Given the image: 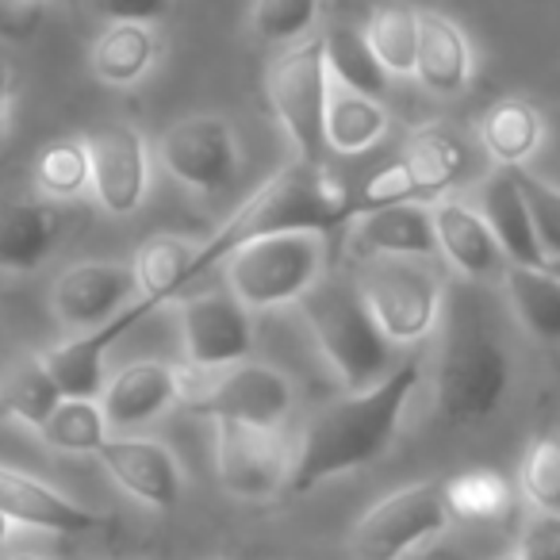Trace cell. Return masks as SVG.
Listing matches in <instances>:
<instances>
[{
  "instance_id": "obj_1",
  "label": "cell",
  "mask_w": 560,
  "mask_h": 560,
  "mask_svg": "<svg viewBox=\"0 0 560 560\" xmlns=\"http://www.w3.org/2000/svg\"><path fill=\"white\" fill-rule=\"evenodd\" d=\"M422 384V353L404 358L373 388L350 392L346 399L327 404L304 427L300 450L292 457L289 495H307L335 476L365 468L392 450L404 415Z\"/></svg>"
},
{
  "instance_id": "obj_2",
  "label": "cell",
  "mask_w": 560,
  "mask_h": 560,
  "mask_svg": "<svg viewBox=\"0 0 560 560\" xmlns=\"http://www.w3.org/2000/svg\"><path fill=\"white\" fill-rule=\"evenodd\" d=\"M438 327H442L434 369L438 415L450 427H483L503 407L514 376L503 327L488 296L476 289L445 292Z\"/></svg>"
},
{
  "instance_id": "obj_3",
  "label": "cell",
  "mask_w": 560,
  "mask_h": 560,
  "mask_svg": "<svg viewBox=\"0 0 560 560\" xmlns=\"http://www.w3.org/2000/svg\"><path fill=\"white\" fill-rule=\"evenodd\" d=\"M353 215V192L342 177L327 170V165H289V170L272 173L261 188L246 196L231 215L223 219L208 242L196 246V257L188 265V277H203L215 269L219 261L234 254L238 246L269 234H289V231H335V226L350 223Z\"/></svg>"
},
{
  "instance_id": "obj_4",
  "label": "cell",
  "mask_w": 560,
  "mask_h": 560,
  "mask_svg": "<svg viewBox=\"0 0 560 560\" xmlns=\"http://www.w3.org/2000/svg\"><path fill=\"white\" fill-rule=\"evenodd\" d=\"M300 312L312 327L315 346L350 392L373 388L399 365L396 342L381 330L353 277L323 272L315 289L300 296Z\"/></svg>"
},
{
  "instance_id": "obj_5",
  "label": "cell",
  "mask_w": 560,
  "mask_h": 560,
  "mask_svg": "<svg viewBox=\"0 0 560 560\" xmlns=\"http://www.w3.org/2000/svg\"><path fill=\"white\" fill-rule=\"evenodd\" d=\"M353 280L365 304L373 307L381 330L396 346H415L434 335L445 292H450L434 257H358Z\"/></svg>"
},
{
  "instance_id": "obj_6",
  "label": "cell",
  "mask_w": 560,
  "mask_h": 560,
  "mask_svg": "<svg viewBox=\"0 0 560 560\" xmlns=\"http://www.w3.org/2000/svg\"><path fill=\"white\" fill-rule=\"evenodd\" d=\"M327 265V242L319 231L269 234L238 246L226 257V284L249 312L300 304L315 289Z\"/></svg>"
},
{
  "instance_id": "obj_7",
  "label": "cell",
  "mask_w": 560,
  "mask_h": 560,
  "mask_svg": "<svg viewBox=\"0 0 560 560\" xmlns=\"http://www.w3.org/2000/svg\"><path fill=\"white\" fill-rule=\"evenodd\" d=\"M472 165L468 142L450 127H422L407 139L404 154L365 180L353 196V215L388 208V203H427L434 196H445L453 185H460ZM350 215V219H353Z\"/></svg>"
},
{
  "instance_id": "obj_8",
  "label": "cell",
  "mask_w": 560,
  "mask_h": 560,
  "mask_svg": "<svg viewBox=\"0 0 560 560\" xmlns=\"http://www.w3.org/2000/svg\"><path fill=\"white\" fill-rule=\"evenodd\" d=\"M269 104L277 112L280 127L296 147L300 162L323 165V150H327V101H330V73L327 55H323V39H304L296 47L280 50L272 58L269 78Z\"/></svg>"
},
{
  "instance_id": "obj_9",
  "label": "cell",
  "mask_w": 560,
  "mask_h": 560,
  "mask_svg": "<svg viewBox=\"0 0 560 560\" xmlns=\"http://www.w3.org/2000/svg\"><path fill=\"white\" fill-rule=\"evenodd\" d=\"M445 526V480H422L392 491L361 514L350 545L358 560H407L419 545L442 537Z\"/></svg>"
},
{
  "instance_id": "obj_10",
  "label": "cell",
  "mask_w": 560,
  "mask_h": 560,
  "mask_svg": "<svg viewBox=\"0 0 560 560\" xmlns=\"http://www.w3.org/2000/svg\"><path fill=\"white\" fill-rule=\"evenodd\" d=\"M158 158L173 180L203 196L226 192L242 173L234 127L219 116H188L173 124L158 142Z\"/></svg>"
},
{
  "instance_id": "obj_11",
  "label": "cell",
  "mask_w": 560,
  "mask_h": 560,
  "mask_svg": "<svg viewBox=\"0 0 560 560\" xmlns=\"http://www.w3.org/2000/svg\"><path fill=\"white\" fill-rule=\"evenodd\" d=\"M215 476L234 499H272L289 488L292 453L284 430L215 422Z\"/></svg>"
},
{
  "instance_id": "obj_12",
  "label": "cell",
  "mask_w": 560,
  "mask_h": 560,
  "mask_svg": "<svg viewBox=\"0 0 560 560\" xmlns=\"http://www.w3.org/2000/svg\"><path fill=\"white\" fill-rule=\"evenodd\" d=\"M296 407V388L280 369L261 361H238L231 369H211L203 399L196 404L200 415L215 422H249V427H284Z\"/></svg>"
},
{
  "instance_id": "obj_13",
  "label": "cell",
  "mask_w": 560,
  "mask_h": 560,
  "mask_svg": "<svg viewBox=\"0 0 560 560\" xmlns=\"http://www.w3.org/2000/svg\"><path fill=\"white\" fill-rule=\"evenodd\" d=\"M234 292H200L180 300V342L188 365L231 369L254 350V319Z\"/></svg>"
},
{
  "instance_id": "obj_14",
  "label": "cell",
  "mask_w": 560,
  "mask_h": 560,
  "mask_svg": "<svg viewBox=\"0 0 560 560\" xmlns=\"http://www.w3.org/2000/svg\"><path fill=\"white\" fill-rule=\"evenodd\" d=\"M135 292V261H81L50 284V312L73 330H96L131 307Z\"/></svg>"
},
{
  "instance_id": "obj_15",
  "label": "cell",
  "mask_w": 560,
  "mask_h": 560,
  "mask_svg": "<svg viewBox=\"0 0 560 560\" xmlns=\"http://www.w3.org/2000/svg\"><path fill=\"white\" fill-rule=\"evenodd\" d=\"M85 142L89 162H93V192L101 208L116 219L135 215L150 192L147 139L131 124H104Z\"/></svg>"
},
{
  "instance_id": "obj_16",
  "label": "cell",
  "mask_w": 560,
  "mask_h": 560,
  "mask_svg": "<svg viewBox=\"0 0 560 560\" xmlns=\"http://www.w3.org/2000/svg\"><path fill=\"white\" fill-rule=\"evenodd\" d=\"M0 511L9 514L16 526L43 529V534L81 537V534L112 529L108 514L89 511V506L73 503L70 495L55 491L50 483L35 480V476L20 472V468H9V465H0Z\"/></svg>"
},
{
  "instance_id": "obj_17",
  "label": "cell",
  "mask_w": 560,
  "mask_h": 560,
  "mask_svg": "<svg viewBox=\"0 0 560 560\" xmlns=\"http://www.w3.org/2000/svg\"><path fill=\"white\" fill-rule=\"evenodd\" d=\"M104 472L119 483L131 499H139L150 511H170L180 495V468L177 457L154 438L119 434L96 450Z\"/></svg>"
},
{
  "instance_id": "obj_18",
  "label": "cell",
  "mask_w": 560,
  "mask_h": 560,
  "mask_svg": "<svg viewBox=\"0 0 560 560\" xmlns=\"http://www.w3.org/2000/svg\"><path fill=\"white\" fill-rule=\"evenodd\" d=\"M177 404V365L165 361H135L124 365L101 392V411L108 430H139L162 419Z\"/></svg>"
},
{
  "instance_id": "obj_19",
  "label": "cell",
  "mask_w": 560,
  "mask_h": 560,
  "mask_svg": "<svg viewBox=\"0 0 560 560\" xmlns=\"http://www.w3.org/2000/svg\"><path fill=\"white\" fill-rule=\"evenodd\" d=\"M70 231L58 200H0V269L35 272Z\"/></svg>"
},
{
  "instance_id": "obj_20",
  "label": "cell",
  "mask_w": 560,
  "mask_h": 560,
  "mask_svg": "<svg viewBox=\"0 0 560 560\" xmlns=\"http://www.w3.org/2000/svg\"><path fill=\"white\" fill-rule=\"evenodd\" d=\"M434 219V238L438 254L453 265L465 280L480 284V280L503 277L506 257L499 249L495 234H491L488 219L480 215V208H468L465 200H438L430 208Z\"/></svg>"
},
{
  "instance_id": "obj_21",
  "label": "cell",
  "mask_w": 560,
  "mask_h": 560,
  "mask_svg": "<svg viewBox=\"0 0 560 560\" xmlns=\"http://www.w3.org/2000/svg\"><path fill=\"white\" fill-rule=\"evenodd\" d=\"M350 254L353 257H438L434 219L427 203H388L350 219Z\"/></svg>"
},
{
  "instance_id": "obj_22",
  "label": "cell",
  "mask_w": 560,
  "mask_h": 560,
  "mask_svg": "<svg viewBox=\"0 0 560 560\" xmlns=\"http://www.w3.org/2000/svg\"><path fill=\"white\" fill-rule=\"evenodd\" d=\"M131 327H135V319L124 307V312L104 323V327L81 330L78 338L50 346V350L43 353V365L50 369L62 399H101L104 384H108V376H104V353H108V346L116 342L119 335H127Z\"/></svg>"
},
{
  "instance_id": "obj_23",
  "label": "cell",
  "mask_w": 560,
  "mask_h": 560,
  "mask_svg": "<svg viewBox=\"0 0 560 560\" xmlns=\"http://www.w3.org/2000/svg\"><path fill=\"white\" fill-rule=\"evenodd\" d=\"M415 78L438 96H457L472 78V50H468L465 32L442 12H419Z\"/></svg>"
},
{
  "instance_id": "obj_24",
  "label": "cell",
  "mask_w": 560,
  "mask_h": 560,
  "mask_svg": "<svg viewBox=\"0 0 560 560\" xmlns=\"http://www.w3.org/2000/svg\"><path fill=\"white\" fill-rule=\"evenodd\" d=\"M480 215L488 219L491 234H495L506 261L541 269L545 265L541 242H537V234H534L529 208H526V200H522L518 185H514L511 170L491 173V177L480 185Z\"/></svg>"
},
{
  "instance_id": "obj_25",
  "label": "cell",
  "mask_w": 560,
  "mask_h": 560,
  "mask_svg": "<svg viewBox=\"0 0 560 560\" xmlns=\"http://www.w3.org/2000/svg\"><path fill=\"white\" fill-rule=\"evenodd\" d=\"M196 257V246L177 234H154L150 242H142V249L135 254V277H139V292L142 300L131 304L135 319H147L158 307L180 300V292L192 284L188 277V265Z\"/></svg>"
},
{
  "instance_id": "obj_26",
  "label": "cell",
  "mask_w": 560,
  "mask_h": 560,
  "mask_svg": "<svg viewBox=\"0 0 560 560\" xmlns=\"http://www.w3.org/2000/svg\"><path fill=\"white\" fill-rule=\"evenodd\" d=\"M503 289L511 312L537 342H560V277L534 265H511L503 269Z\"/></svg>"
},
{
  "instance_id": "obj_27",
  "label": "cell",
  "mask_w": 560,
  "mask_h": 560,
  "mask_svg": "<svg viewBox=\"0 0 560 560\" xmlns=\"http://www.w3.org/2000/svg\"><path fill=\"white\" fill-rule=\"evenodd\" d=\"M541 139H545V124L534 104H526V101H499L495 108H488L480 119L483 150H488L491 162H499L503 170L526 165L529 158L537 154Z\"/></svg>"
},
{
  "instance_id": "obj_28",
  "label": "cell",
  "mask_w": 560,
  "mask_h": 560,
  "mask_svg": "<svg viewBox=\"0 0 560 560\" xmlns=\"http://www.w3.org/2000/svg\"><path fill=\"white\" fill-rule=\"evenodd\" d=\"M158 58V39L147 24H108L93 43V73L104 85H135L150 73Z\"/></svg>"
},
{
  "instance_id": "obj_29",
  "label": "cell",
  "mask_w": 560,
  "mask_h": 560,
  "mask_svg": "<svg viewBox=\"0 0 560 560\" xmlns=\"http://www.w3.org/2000/svg\"><path fill=\"white\" fill-rule=\"evenodd\" d=\"M388 131V112L381 101L353 93L346 85H330L327 101V147L338 154H361Z\"/></svg>"
},
{
  "instance_id": "obj_30",
  "label": "cell",
  "mask_w": 560,
  "mask_h": 560,
  "mask_svg": "<svg viewBox=\"0 0 560 560\" xmlns=\"http://www.w3.org/2000/svg\"><path fill=\"white\" fill-rule=\"evenodd\" d=\"M323 55H327V73L338 85L353 89V93H365L373 101H381L388 93V78L384 62L376 58L369 35H361L358 27H330L323 35Z\"/></svg>"
},
{
  "instance_id": "obj_31",
  "label": "cell",
  "mask_w": 560,
  "mask_h": 560,
  "mask_svg": "<svg viewBox=\"0 0 560 560\" xmlns=\"http://www.w3.org/2000/svg\"><path fill=\"white\" fill-rule=\"evenodd\" d=\"M514 491L495 468H468L460 476L445 480V511L450 522L465 526H495L511 514Z\"/></svg>"
},
{
  "instance_id": "obj_32",
  "label": "cell",
  "mask_w": 560,
  "mask_h": 560,
  "mask_svg": "<svg viewBox=\"0 0 560 560\" xmlns=\"http://www.w3.org/2000/svg\"><path fill=\"white\" fill-rule=\"evenodd\" d=\"M58 404H62V392H58L50 369L43 365V358L20 361L0 376V419H16L39 430Z\"/></svg>"
},
{
  "instance_id": "obj_33",
  "label": "cell",
  "mask_w": 560,
  "mask_h": 560,
  "mask_svg": "<svg viewBox=\"0 0 560 560\" xmlns=\"http://www.w3.org/2000/svg\"><path fill=\"white\" fill-rule=\"evenodd\" d=\"M39 438L58 453H93L108 442V419L101 399H62L39 427Z\"/></svg>"
},
{
  "instance_id": "obj_34",
  "label": "cell",
  "mask_w": 560,
  "mask_h": 560,
  "mask_svg": "<svg viewBox=\"0 0 560 560\" xmlns=\"http://www.w3.org/2000/svg\"><path fill=\"white\" fill-rule=\"evenodd\" d=\"M93 185V162H89L85 139H58L35 158V188L47 200H73Z\"/></svg>"
},
{
  "instance_id": "obj_35",
  "label": "cell",
  "mask_w": 560,
  "mask_h": 560,
  "mask_svg": "<svg viewBox=\"0 0 560 560\" xmlns=\"http://www.w3.org/2000/svg\"><path fill=\"white\" fill-rule=\"evenodd\" d=\"M369 43L388 73H415V55H419V12L407 4H384L369 20Z\"/></svg>"
},
{
  "instance_id": "obj_36",
  "label": "cell",
  "mask_w": 560,
  "mask_h": 560,
  "mask_svg": "<svg viewBox=\"0 0 560 560\" xmlns=\"http://www.w3.org/2000/svg\"><path fill=\"white\" fill-rule=\"evenodd\" d=\"M522 491L545 514H560V430L537 434L522 457Z\"/></svg>"
},
{
  "instance_id": "obj_37",
  "label": "cell",
  "mask_w": 560,
  "mask_h": 560,
  "mask_svg": "<svg viewBox=\"0 0 560 560\" xmlns=\"http://www.w3.org/2000/svg\"><path fill=\"white\" fill-rule=\"evenodd\" d=\"M511 177L529 208V223L541 242L545 261H552V257H560V188L529 173L526 165H511Z\"/></svg>"
},
{
  "instance_id": "obj_38",
  "label": "cell",
  "mask_w": 560,
  "mask_h": 560,
  "mask_svg": "<svg viewBox=\"0 0 560 560\" xmlns=\"http://www.w3.org/2000/svg\"><path fill=\"white\" fill-rule=\"evenodd\" d=\"M319 20V0H254L249 27L261 43H296Z\"/></svg>"
},
{
  "instance_id": "obj_39",
  "label": "cell",
  "mask_w": 560,
  "mask_h": 560,
  "mask_svg": "<svg viewBox=\"0 0 560 560\" xmlns=\"http://www.w3.org/2000/svg\"><path fill=\"white\" fill-rule=\"evenodd\" d=\"M173 0H89V12L104 24H154L170 12Z\"/></svg>"
},
{
  "instance_id": "obj_40",
  "label": "cell",
  "mask_w": 560,
  "mask_h": 560,
  "mask_svg": "<svg viewBox=\"0 0 560 560\" xmlns=\"http://www.w3.org/2000/svg\"><path fill=\"white\" fill-rule=\"evenodd\" d=\"M522 560H560V514H537L534 522H526L518 537Z\"/></svg>"
},
{
  "instance_id": "obj_41",
  "label": "cell",
  "mask_w": 560,
  "mask_h": 560,
  "mask_svg": "<svg viewBox=\"0 0 560 560\" xmlns=\"http://www.w3.org/2000/svg\"><path fill=\"white\" fill-rule=\"evenodd\" d=\"M9 93H12V70L0 58V147H4V135H9Z\"/></svg>"
},
{
  "instance_id": "obj_42",
  "label": "cell",
  "mask_w": 560,
  "mask_h": 560,
  "mask_svg": "<svg viewBox=\"0 0 560 560\" xmlns=\"http://www.w3.org/2000/svg\"><path fill=\"white\" fill-rule=\"evenodd\" d=\"M12 526H16V522H12L9 514L0 511V549H4V545H9V537H12Z\"/></svg>"
},
{
  "instance_id": "obj_43",
  "label": "cell",
  "mask_w": 560,
  "mask_h": 560,
  "mask_svg": "<svg viewBox=\"0 0 560 560\" xmlns=\"http://www.w3.org/2000/svg\"><path fill=\"white\" fill-rule=\"evenodd\" d=\"M545 269H549L552 277H560V257H552V261H545Z\"/></svg>"
},
{
  "instance_id": "obj_44",
  "label": "cell",
  "mask_w": 560,
  "mask_h": 560,
  "mask_svg": "<svg viewBox=\"0 0 560 560\" xmlns=\"http://www.w3.org/2000/svg\"><path fill=\"white\" fill-rule=\"evenodd\" d=\"M495 560H522L518 552H503V557H495Z\"/></svg>"
},
{
  "instance_id": "obj_45",
  "label": "cell",
  "mask_w": 560,
  "mask_h": 560,
  "mask_svg": "<svg viewBox=\"0 0 560 560\" xmlns=\"http://www.w3.org/2000/svg\"><path fill=\"white\" fill-rule=\"evenodd\" d=\"M9 560H39V557H27V552H20V557H9Z\"/></svg>"
},
{
  "instance_id": "obj_46",
  "label": "cell",
  "mask_w": 560,
  "mask_h": 560,
  "mask_svg": "<svg viewBox=\"0 0 560 560\" xmlns=\"http://www.w3.org/2000/svg\"><path fill=\"white\" fill-rule=\"evenodd\" d=\"M4 4H20V0H4Z\"/></svg>"
}]
</instances>
